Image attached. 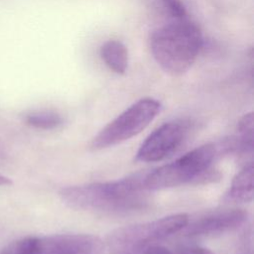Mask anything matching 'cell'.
<instances>
[{
    "instance_id": "obj_7",
    "label": "cell",
    "mask_w": 254,
    "mask_h": 254,
    "mask_svg": "<svg viewBox=\"0 0 254 254\" xmlns=\"http://www.w3.org/2000/svg\"><path fill=\"white\" fill-rule=\"evenodd\" d=\"M102 241L90 234H55L39 237L38 254H99Z\"/></svg>"
},
{
    "instance_id": "obj_14",
    "label": "cell",
    "mask_w": 254,
    "mask_h": 254,
    "mask_svg": "<svg viewBox=\"0 0 254 254\" xmlns=\"http://www.w3.org/2000/svg\"><path fill=\"white\" fill-rule=\"evenodd\" d=\"M162 2L164 7L176 19H183L186 16V8L181 0H162Z\"/></svg>"
},
{
    "instance_id": "obj_2",
    "label": "cell",
    "mask_w": 254,
    "mask_h": 254,
    "mask_svg": "<svg viewBox=\"0 0 254 254\" xmlns=\"http://www.w3.org/2000/svg\"><path fill=\"white\" fill-rule=\"evenodd\" d=\"M201 46L200 29L184 18L156 29L150 37L155 61L165 72L174 76L182 75L191 67Z\"/></svg>"
},
{
    "instance_id": "obj_12",
    "label": "cell",
    "mask_w": 254,
    "mask_h": 254,
    "mask_svg": "<svg viewBox=\"0 0 254 254\" xmlns=\"http://www.w3.org/2000/svg\"><path fill=\"white\" fill-rule=\"evenodd\" d=\"M25 122L37 129L52 130L62 125L63 118L58 112L53 110H36L25 116Z\"/></svg>"
},
{
    "instance_id": "obj_15",
    "label": "cell",
    "mask_w": 254,
    "mask_h": 254,
    "mask_svg": "<svg viewBox=\"0 0 254 254\" xmlns=\"http://www.w3.org/2000/svg\"><path fill=\"white\" fill-rule=\"evenodd\" d=\"M178 254H214L211 250L193 244L181 245L178 250Z\"/></svg>"
},
{
    "instance_id": "obj_10",
    "label": "cell",
    "mask_w": 254,
    "mask_h": 254,
    "mask_svg": "<svg viewBox=\"0 0 254 254\" xmlns=\"http://www.w3.org/2000/svg\"><path fill=\"white\" fill-rule=\"evenodd\" d=\"M99 55L105 64L114 72L124 74L128 68V50L126 46L118 40H108L103 43L99 50Z\"/></svg>"
},
{
    "instance_id": "obj_3",
    "label": "cell",
    "mask_w": 254,
    "mask_h": 254,
    "mask_svg": "<svg viewBox=\"0 0 254 254\" xmlns=\"http://www.w3.org/2000/svg\"><path fill=\"white\" fill-rule=\"evenodd\" d=\"M221 155L218 144L206 143L165 164L143 177V185L149 191L176 188L183 185H204L219 179L212 163Z\"/></svg>"
},
{
    "instance_id": "obj_9",
    "label": "cell",
    "mask_w": 254,
    "mask_h": 254,
    "mask_svg": "<svg viewBox=\"0 0 254 254\" xmlns=\"http://www.w3.org/2000/svg\"><path fill=\"white\" fill-rule=\"evenodd\" d=\"M254 167L252 163L244 166L233 178L229 190L225 193L224 199L228 202H250L253 199Z\"/></svg>"
},
{
    "instance_id": "obj_4",
    "label": "cell",
    "mask_w": 254,
    "mask_h": 254,
    "mask_svg": "<svg viewBox=\"0 0 254 254\" xmlns=\"http://www.w3.org/2000/svg\"><path fill=\"white\" fill-rule=\"evenodd\" d=\"M161 103L155 98H141L103 127L92 139L91 148L102 150L118 145L142 132L158 115Z\"/></svg>"
},
{
    "instance_id": "obj_1",
    "label": "cell",
    "mask_w": 254,
    "mask_h": 254,
    "mask_svg": "<svg viewBox=\"0 0 254 254\" xmlns=\"http://www.w3.org/2000/svg\"><path fill=\"white\" fill-rule=\"evenodd\" d=\"M143 177L70 186L61 190L60 196L68 207L88 212L123 214L141 210L149 203Z\"/></svg>"
},
{
    "instance_id": "obj_5",
    "label": "cell",
    "mask_w": 254,
    "mask_h": 254,
    "mask_svg": "<svg viewBox=\"0 0 254 254\" xmlns=\"http://www.w3.org/2000/svg\"><path fill=\"white\" fill-rule=\"evenodd\" d=\"M189 222L187 213H176L153 221L128 225L113 231L109 237L110 245L124 253L144 248L163 240L181 230Z\"/></svg>"
},
{
    "instance_id": "obj_13",
    "label": "cell",
    "mask_w": 254,
    "mask_h": 254,
    "mask_svg": "<svg viewBox=\"0 0 254 254\" xmlns=\"http://www.w3.org/2000/svg\"><path fill=\"white\" fill-rule=\"evenodd\" d=\"M38 246L39 237L27 236L11 242L0 254H38Z\"/></svg>"
},
{
    "instance_id": "obj_8",
    "label": "cell",
    "mask_w": 254,
    "mask_h": 254,
    "mask_svg": "<svg viewBox=\"0 0 254 254\" xmlns=\"http://www.w3.org/2000/svg\"><path fill=\"white\" fill-rule=\"evenodd\" d=\"M247 220L244 209L233 208L216 211L186 225L185 234L190 237H206L222 234L240 227Z\"/></svg>"
},
{
    "instance_id": "obj_16",
    "label": "cell",
    "mask_w": 254,
    "mask_h": 254,
    "mask_svg": "<svg viewBox=\"0 0 254 254\" xmlns=\"http://www.w3.org/2000/svg\"><path fill=\"white\" fill-rule=\"evenodd\" d=\"M124 254H173V253L166 247L152 244L138 250L125 252Z\"/></svg>"
},
{
    "instance_id": "obj_6",
    "label": "cell",
    "mask_w": 254,
    "mask_h": 254,
    "mask_svg": "<svg viewBox=\"0 0 254 254\" xmlns=\"http://www.w3.org/2000/svg\"><path fill=\"white\" fill-rule=\"evenodd\" d=\"M188 125L181 121H170L155 129L142 143L136 153V161L160 162L175 153L188 135Z\"/></svg>"
},
{
    "instance_id": "obj_11",
    "label": "cell",
    "mask_w": 254,
    "mask_h": 254,
    "mask_svg": "<svg viewBox=\"0 0 254 254\" xmlns=\"http://www.w3.org/2000/svg\"><path fill=\"white\" fill-rule=\"evenodd\" d=\"M237 134L232 137L233 153L238 155H251L253 151L254 117L253 112L244 114L236 126Z\"/></svg>"
},
{
    "instance_id": "obj_17",
    "label": "cell",
    "mask_w": 254,
    "mask_h": 254,
    "mask_svg": "<svg viewBox=\"0 0 254 254\" xmlns=\"http://www.w3.org/2000/svg\"><path fill=\"white\" fill-rule=\"evenodd\" d=\"M12 184V181L6 177L0 174V187H6V186H10Z\"/></svg>"
}]
</instances>
